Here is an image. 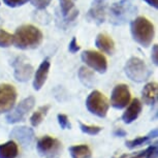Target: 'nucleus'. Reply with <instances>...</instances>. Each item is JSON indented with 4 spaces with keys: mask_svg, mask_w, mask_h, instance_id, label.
<instances>
[{
    "mask_svg": "<svg viewBox=\"0 0 158 158\" xmlns=\"http://www.w3.org/2000/svg\"><path fill=\"white\" fill-rule=\"evenodd\" d=\"M108 0H93L88 11V18L97 25L102 24L106 21Z\"/></svg>",
    "mask_w": 158,
    "mask_h": 158,
    "instance_id": "13",
    "label": "nucleus"
},
{
    "mask_svg": "<svg viewBox=\"0 0 158 158\" xmlns=\"http://www.w3.org/2000/svg\"><path fill=\"white\" fill-rule=\"evenodd\" d=\"M59 1L63 17L66 18V21H73L79 15V10L73 8L77 0H59Z\"/></svg>",
    "mask_w": 158,
    "mask_h": 158,
    "instance_id": "18",
    "label": "nucleus"
},
{
    "mask_svg": "<svg viewBox=\"0 0 158 158\" xmlns=\"http://www.w3.org/2000/svg\"><path fill=\"white\" fill-rule=\"evenodd\" d=\"M71 158H91L92 151L87 145H76L68 148Z\"/></svg>",
    "mask_w": 158,
    "mask_h": 158,
    "instance_id": "20",
    "label": "nucleus"
},
{
    "mask_svg": "<svg viewBox=\"0 0 158 158\" xmlns=\"http://www.w3.org/2000/svg\"><path fill=\"white\" fill-rule=\"evenodd\" d=\"M57 120H58V123L60 125V127L62 129H70L71 128V124L69 122V119L66 115L64 114H58L57 116Z\"/></svg>",
    "mask_w": 158,
    "mask_h": 158,
    "instance_id": "27",
    "label": "nucleus"
},
{
    "mask_svg": "<svg viewBox=\"0 0 158 158\" xmlns=\"http://www.w3.org/2000/svg\"><path fill=\"white\" fill-rule=\"evenodd\" d=\"M18 93L15 86L4 83L0 85V115L10 112L17 101Z\"/></svg>",
    "mask_w": 158,
    "mask_h": 158,
    "instance_id": "7",
    "label": "nucleus"
},
{
    "mask_svg": "<svg viewBox=\"0 0 158 158\" xmlns=\"http://www.w3.org/2000/svg\"><path fill=\"white\" fill-rule=\"evenodd\" d=\"M157 91L158 85L156 82L148 83L142 91V97L144 102L148 106H153L157 99Z\"/></svg>",
    "mask_w": 158,
    "mask_h": 158,
    "instance_id": "17",
    "label": "nucleus"
},
{
    "mask_svg": "<svg viewBox=\"0 0 158 158\" xmlns=\"http://www.w3.org/2000/svg\"><path fill=\"white\" fill-rule=\"evenodd\" d=\"M36 148L43 156H56L62 150V144L59 139L50 135H44L37 141Z\"/></svg>",
    "mask_w": 158,
    "mask_h": 158,
    "instance_id": "9",
    "label": "nucleus"
},
{
    "mask_svg": "<svg viewBox=\"0 0 158 158\" xmlns=\"http://www.w3.org/2000/svg\"><path fill=\"white\" fill-rule=\"evenodd\" d=\"M151 59H152V62H153L155 65H157V63H158V47H157V44H154L153 49H152Z\"/></svg>",
    "mask_w": 158,
    "mask_h": 158,
    "instance_id": "31",
    "label": "nucleus"
},
{
    "mask_svg": "<svg viewBox=\"0 0 158 158\" xmlns=\"http://www.w3.org/2000/svg\"><path fill=\"white\" fill-rule=\"evenodd\" d=\"M144 1L147 2V3L152 7L158 8V0H144Z\"/></svg>",
    "mask_w": 158,
    "mask_h": 158,
    "instance_id": "33",
    "label": "nucleus"
},
{
    "mask_svg": "<svg viewBox=\"0 0 158 158\" xmlns=\"http://www.w3.org/2000/svg\"><path fill=\"white\" fill-rule=\"evenodd\" d=\"M14 77L18 82H27L31 79L34 68L25 57H18L13 63Z\"/></svg>",
    "mask_w": 158,
    "mask_h": 158,
    "instance_id": "11",
    "label": "nucleus"
},
{
    "mask_svg": "<svg viewBox=\"0 0 158 158\" xmlns=\"http://www.w3.org/2000/svg\"><path fill=\"white\" fill-rule=\"evenodd\" d=\"M157 153H158V148L157 145H151L144 151H141L139 153H135L133 155H123L121 158H157Z\"/></svg>",
    "mask_w": 158,
    "mask_h": 158,
    "instance_id": "22",
    "label": "nucleus"
},
{
    "mask_svg": "<svg viewBox=\"0 0 158 158\" xmlns=\"http://www.w3.org/2000/svg\"><path fill=\"white\" fill-rule=\"evenodd\" d=\"M34 104L35 98L33 96H28L27 98L20 101L16 108L6 115V122L10 124H15L24 121L28 113L34 108Z\"/></svg>",
    "mask_w": 158,
    "mask_h": 158,
    "instance_id": "6",
    "label": "nucleus"
},
{
    "mask_svg": "<svg viewBox=\"0 0 158 158\" xmlns=\"http://www.w3.org/2000/svg\"><path fill=\"white\" fill-rule=\"evenodd\" d=\"M19 155V147L15 141H8L0 144V158H17Z\"/></svg>",
    "mask_w": 158,
    "mask_h": 158,
    "instance_id": "19",
    "label": "nucleus"
},
{
    "mask_svg": "<svg viewBox=\"0 0 158 158\" xmlns=\"http://www.w3.org/2000/svg\"><path fill=\"white\" fill-rule=\"evenodd\" d=\"M80 128L86 135H96L102 130V127L100 126H96V125H88V124H84L82 122H80Z\"/></svg>",
    "mask_w": 158,
    "mask_h": 158,
    "instance_id": "26",
    "label": "nucleus"
},
{
    "mask_svg": "<svg viewBox=\"0 0 158 158\" xmlns=\"http://www.w3.org/2000/svg\"><path fill=\"white\" fill-rule=\"evenodd\" d=\"M0 5H1V3H0Z\"/></svg>",
    "mask_w": 158,
    "mask_h": 158,
    "instance_id": "34",
    "label": "nucleus"
},
{
    "mask_svg": "<svg viewBox=\"0 0 158 158\" xmlns=\"http://www.w3.org/2000/svg\"><path fill=\"white\" fill-rule=\"evenodd\" d=\"M10 138L15 139L23 147H30L35 141L34 130L27 126H17L10 133Z\"/></svg>",
    "mask_w": 158,
    "mask_h": 158,
    "instance_id": "12",
    "label": "nucleus"
},
{
    "mask_svg": "<svg viewBox=\"0 0 158 158\" xmlns=\"http://www.w3.org/2000/svg\"><path fill=\"white\" fill-rule=\"evenodd\" d=\"M43 40L44 35L40 29L30 24L18 27L14 34L15 46L21 50L36 49L41 44Z\"/></svg>",
    "mask_w": 158,
    "mask_h": 158,
    "instance_id": "1",
    "label": "nucleus"
},
{
    "mask_svg": "<svg viewBox=\"0 0 158 158\" xmlns=\"http://www.w3.org/2000/svg\"><path fill=\"white\" fill-rule=\"evenodd\" d=\"M49 110H50V106H40L36 112H34L30 117V123L32 126L37 127L38 125L44 121V119L47 116Z\"/></svg>",
    "mask_w": 158,
    "mask_h": 158,
    "instance_id": "23",
    "label": "nucleus"
},
{
    "mask_svg": "<svg viewBox=\"0 0 158 158\" xmlns=\"http://www.w3.org/2000/svg\"><path fill=\"white\" fill-rule=\"evenodd\" d=\"M132 38L142 47L148 48L154 38V25L145 17H138L130 23Z\"/></svg>",
    "mask_w": 158,
    "mask_h": 158,
    "instance_id": "2",
    "label": "nucleus"
},
{
    "mask_svg": "<svg viewBox=\"0 0 158 158\" xmlns=\"http://www.w3.org/2000/svg\"><path fill=\"white\" fill-rule=\"evenodd\" d=\"M51 63L49 61V59H46L40 63V65L38 66L36 73L34 74V80H33V88L34 90H40L43 88V86L46 83L48 76H49V71H50Z\"/></svg>",
    "mask_w": 158,
    "mask_h": 158,
    "instance_id": "15",
    "label": "nucleus"
},
{
    "mask_svg": "<svg viewBox=\"0 0 158 158\" xmlns=\"http://www.w3.org/2000/svg\"><path fill=\"white\" fill-rule=\"evenodd\" d=\"M31 2V4L34 7H36L37 10H44L48 5L51 3L52 0H29Z\"/></svg>",
    "mask_w": 158,
    "mask_h": 158,
    "instance_id": "28",
    "label": "nucleus"
},
{
    "mask_svg": "<svg viewBox=\"0 0 158 158\" xmlns=\"http://www.w3.org/2000/svg\"><path fill=\"white\" fill-rule=\"evenodd\" d=\"M79 77L80 81L82 82L83 85H85L87 88H92L94 85V73L90 70L89 68L82 66L79 70Z\"/></svg>",
    "mask_w": 158,
    "mask_h": 158,
    "instance_id": "21",
    "label": "nucleus"
},
{
    "mask_svg": "<svg viewBox=\"0 0 158 158\" xmlns=\"http://www.w3.org/2000/svg\"><path fill=\"white\" fill-rule=\"evenodd\" d=\"M114 135L119 136V138H123V136L127 135V132L124 129H122V128H117V129L114 131Z\"/></svg>",
    "mask_w": 158,
    "mask_h": 158,
    "instance_id": "32",
    "label": "nucleus"
},
{
    "mask_svg": "<svg viewBox=\"0 0 158 158\" xmlns=\"http://www.w3.org/2000/svg\"><path fill=\"white\" fill-rule=\"evenodd\" d=\"M86 106L91 114L99 118H104L110 109V102L106 95L100 91L94 90L88 95L86 99Z\"/></svg>",
    "mask_w": 158,
    "mask_h": 158,
    "instance_id": "5",
    "label": "nucleus"
},
{
    "mask_svg": "<svg viewBox=\"0 0 158 158\" xmlns=\"http://www.w3.org/2000/svg\"><path fill=\"white\" fill-rule=\"evenodd\" d=\"M151 139H153L151 138L150 135H145V136H139V138H136V139H130V141H126L125 142V145H126V147L129 149H135L136 147H139V146L146 144V143L150 142Z\"/></svg>",
    "mask_w": 158,
    "mask_h": 158,
    "instance_id": "24",
    "label": "nucleus"
},
{
    "mask_svg": "<svg viewBox=\"0 0 158 158\" xmlns=\"http://www.w3.org/2000/svg\"><path fill=\"white\" fill-rule=\"evenodd\" d=\"M130 90L126 84L116 85L112 91L111 95V104L113 108L117 110H122L126 108L127 104L130 102Z\"/></svg>",
    "mask_w": 158,
    "mask_h": 158,
    "instance_id": "10",
    "label": "nucleus"
},
{
    "mask_svg": "<svg viewBox=\"0 0 158 158\" xmlns=\"http://www.w3.org/2000/svg\"><path fill=\"white\" fill-rule=\"evenodd\" d=\"M124 71L128 79L136 83L147 81L152 74V70L148 65L139 57H131L128 59L125 64Z\"/></svg>",
    "mask_w": 158,
    "mask_h": 158,
    "instance_id": "4",
    "label": "nucleus"
},
{
    "mask_svg": "<svg viewBox=\"0 0 158 158\" xmlns=\"http://www.w3.org/2000/svg\"><path fill=\"white\" fill-rule=\"evenodd\" d=\"M83 62L91 67L92 69L97 71L99 73H104L108 69V61L106 58L99 52L96 51H84L81 56Z\"/></svg>",
    "mask_w": 158,
    "mask_h": 158,
    "instance_id": "8",
    "label": "nucleus"
},
{
    "mask_svg": "<svg viewBox=\"0 0 158 158\" xmlns=\"http://www.w3.org/2000/svg\"><path fill=\"white\" fill-rule=\"evenodd\" d=\"M80 49H81V48H80L79 44H77V38L76 37H73V40H70L69 44H68V51H69L71 54H74V53L79 52Z\"/></svg>",
    "mask_w": 158,
    "mask_h": 158,
    "instance_id": "30",
    "label": "nucleus"
},
{
    "mask_svg": "<svg viewBox=\"0 0 158 158\" xmlns=\"http://www.w3.org/2000/svg\"><path fill=\"white\" fill-rule=\"evenodd\" d=\"M136 11L138 8L128 0L116 2L110 7V22L116 26L124 25L135 16Z\"/></svg>",
    "mask_w": 158,
    "mask_h": 158,
    "instance_id": "3",
    "label": "nucleus"
},
{
    "mask_svg": "<svg viewBox=\"0 0 158 158\" xmlns=\"http://www.w3.org/2000/svg\"><path fill=\"white\" fill-rule=\"evenodd\" d=\"M95 46L101 52L108 55H113L115 52V43L111 36L106 33H99L95 40Z\"/></svg>",
    "mask_w": 158,
    "mask_h": 158,
    "instance_id": "16",
    "label": "nucleus"
},
{
    "mask_svg": "<svg viewBox=\"0 0 158 158\" xmlns=\"http://www.w3.org/2000/svg\"><path fill=\"white\" fill-rule=\"evenodd\" d=\"M143 104L139 98H133L131 102L127 104V109L122 115V120L125 124H130L139 118L142 112Z\"/></svg>",
    "mask_w": 158,
    "mask_h": 158,
    "instance_id": "14",
    "label": "nucleus"
},
{
    "mask_svg": "<svg viewBox=\"0 0 158 158\" xmlns=\"http://www.w3.org/2000/svg\"><path fill=\"white\" fill-rule=\"evenodd\" d=\"M14 44V35L0 29V48H8Z\"/></svg>",
    "mask_w": 158,
    "mask_h": 158,
    "instance_id": "25",
    "label": "nucleus"
},
{
    "mask_svg": "<svg viewBox=\"0 0 158 158\" xmlns=\"http://www.w3.org/2000/svg\"><path fill=\"white\" fill-rule=\"evenodd\" d=\"M29 0H3V3L8 7H19L26 4Z\"/></svg>",
    "mask_w": 158,
    "mask_h": 158,
    "instance_id": "29",
    "label": "nucleus"
}]
</instances>
